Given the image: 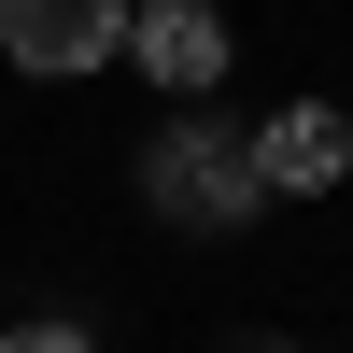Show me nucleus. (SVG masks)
I'll return each instance as SVG.
<instances>
[{
    "instance_id": "f257e3e1",
    "label": "nucleus",
    "mask_w": 353,
    "mask_h": 353,
    "mask_svg": "<svg viewBox=\"0 0 353 353\" xmlns=\"http://www.w3.org/2000/svg\"><path fill=\"white\" fill-rule=\"evenodd\" d=\"M141 198H156L170 226H241L269 184H254V141H226V128H170L156 156H141Z\"/></svg>"
},
{
    "instance_id": "f03ea898",
    "label": "nucleus",
    "mask_w": 353,
    "mask_h": 353,
    "mask_svg": "<svg viewBox=\"0 0 353 353\" xmlns=\"http://www.w3.org/2000/svg\"><path fill=\"white\" fill-rule=\"evenodd\" d=\"M0 57L28 85H71L99 57H128V0H0Z\"/></svg>"
},
{
    "instance_id": "7ed1b4c3",
    "label": "nucleus",
    "mask_w": 353,
    "mask_h": 353,
    "mask_svg": "<svg viewBox=\"0 0 353 353\" xmlns=\"http://www.w3.org/2000/svg\"><path fill=\"white\" fill-rule=\"evenodd\" d=\"M128 57L170 85V99H212L226 85V14L212 0H128Z\"/></svg>"
},
{
    "instance_id": "20e7f679",
    "label": "nucleus",
    "mask_w": 353,
    "mask_h": 353,
    "mask_svg": "<svg viewBox=\"0 0 353 353\" xmlns=\"http://www.w3.org/2000/svg\"><path fill=\"white\" fill-rule=\"evenodd\" d=\"M339 170H353V113H325V99H283L254 128V184L269 198H325Z\"/></svg>"
},
{
    "instance_id": "39448f33",
    "label": "nucleus",
    "mask_w": 353,
    "mask_h": 353,
    "mask_svg": "<svg viewBox=\"0 0 353 353\" xmlns=\"http://www.w3.org/2000/svg\"><path fill=\"white\" fill-rule=\"evenodd\" d=\"M0 353H99L85 325H0Z\"/></svg>"
},
{
    "instance_id": "423d86ee",
    "label": "nucleus",
    "mask_w": 353,
    "mask_h": 353,
    "mask_svg": "<svg viewBox=\"0 0 353 353\" xmlns=\"http://www.w3.org/2000/svg\"><path fill=\"white\" fill-rule=\"evenodd\" d=\"M198 353H297V339H269V325H226V339H198Z\"/></svg>"
}]
</instances>
